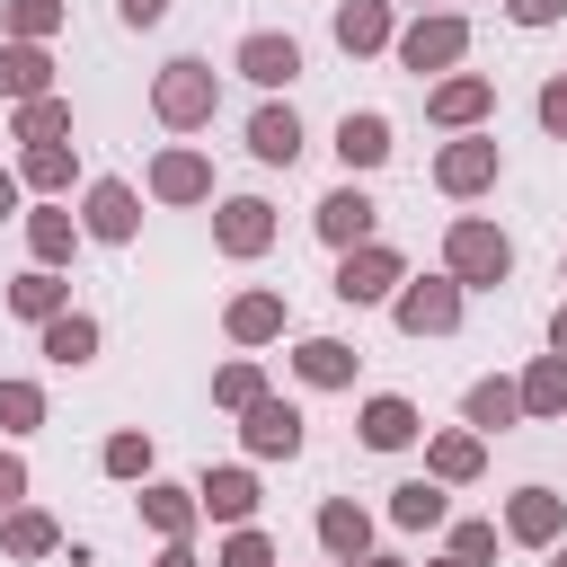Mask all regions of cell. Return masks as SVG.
<instances>
[{
	"instance_id": "6da1fadb",
	"label": "cell",
	"mask_w": 567,
	"mask_h": 567,
	"mask_svg": "<svg viewBox=\"0 0 567 567\" xmlns=\"http://www.w3.org/2000/svg\"><path fill=\"white\" fill-rule=\"evenodd\" d=\"M151 115H159L168 133H204V124L221 115V71L195 62V53L159 62V80H151Z\"/></svg>"
},
{
	"instance_id": "7a4b0ae2",
	"label": "cell",
	"mask_w": 567,
	"mask_h": 567,
	"mask_svg": "<svg viewBox=\"0 0 567 567\" xmlns=\"http://www.w3.org/2000/svg\"><path fill=\"white\" fill-rule=\"evenodd\" d=\"M443 275H452L461 292H496V284L514 275V239H505L487 213H461V221L443 230Z\"/></svg>"
},
{
	"instance_id": "3957f363",
	"label": "cell",
	"mask_w": 567,
	"mask_h": 567,
	"mask_svg": "<svg viewBox=\"0 0 567 567\" xmlns=\"http://www.w3.org/2000/svg\"><path fill=\"white\" fill-rule=\"evenodd\" d=\"M390 53H399V71L443 80V71H461V53H470V18H461V9H416V18L390 35Z\"/></svg>"
},
{
	"instance_id": "277c9868",
	"label": "cell",
	"mask_w": 567,
	"mask_h": 567,
	"mask_svg": "<svg viewBox=\"0 0 567 567\" xmlns=\"http://www.w3.org/2000/svg\"><path fill=\"white\" fill-rule=\"evenodd\" d=\"M399 284H408V257H399L390 239H363V248H337V284H328V292H337L346 310H372V301H390Z\"/></svg>"
},
{
	"instance_id": "5b68a950",
	"label": "cell",
	"mask_w": 567,
	"mask_h": 567,
	"mask_svg": "<svg viewBox=\"0 0 567 567\" xmlns=\"http://www.w3.org/2000/svg\"><path fill=\"white\" fill-rule=\"evenodd\" d=\"M505 177V151H496V133L478 124V133H452L443 151H434V186L452 195V204H470V195H487Z\"/></svg>"
},
{
	"instance_id": "8992f818",
	"label": "cell",
	"mask_w": 567,
	"mask_h": 567,
	"mask_svg": "<svg viewBox=\"0 0 567 567\" xmlns=\"http://www.w3.org/2000/svg\"><path fill=\"white\" fill-rule=\"evenodd\" d=\"M461 284L452 275H408L399 292H390V319H399V337H452L461 328Z\"/></svg>"
},
{
	"instance_id": "52a82bcc",
	"label": "cell",
	"mask_w": 567,
	"mask_h": 567,
	"mask_svg": "<svg viewBox=\"0 0 567 567\" xmlns=\"http://www.w3.org/2000/svg\"><path fill=\"white\" fill-rule=\"evenodd\" d=\"M487 115H496V80L487 71H443L425 89V124H443V133H478Z\"/></svg>"
},
{
	"instance_id": "ba28073f",
	"label": "cell",
	"mask_w": 567,
	"mask_h": 567,
	"mask_svg": "<svg viewBox=\"0 0 567 567\" xmlns=\"http://www.w3.org/2000/svg\"><path fill=\"white\" fill-rule=\"evenodd\" d=\"M239 443H248V461H292L301 443H310V425H301V408L292 399H257V408H239Z\"/></svg>"
},
{
	"instance_id": "9c48e42d",
	"label": "cell",
	"mask_w": 567,
	"mask_h": 567,
	"mask_svg": "<svg viewBox=\"0 0 567 567\" xmlns=\"http://www.w3.org/2000/svg\"><path fill=\"white\" fill-rule=\"evenodd\" d=\"M213 248L221 257H266L275 248V204L266 195H221L213 204Z\"/></svg>"
},
{
	"instance_id": "30bf717a",
	"label": "cell",
	"mask_w": 567,
	"mask_h": 567,
	"mask_svg": "<svg viewBox=\"0 0 567 567\" xmlns=\"http://www.w3.org/2000/svg\"><path fill=\"white\" fill-rule=\"evenodd\" d=\"M372 221H381V204H372L354 177H346V186H328V195L310 204V230H319L328 248H363V239H372Z\"/></svg>"
},
{
	"instance_id": "8fae6325",
	"label": "cell",
	"mask_w": 567,
	"mask_h": 567,
	"mask_svg": "<svg viewBox=\"0 0 567 567\" xmlns=\"http://www.w3.org/2000/svg\"><path fill=\"white\" fill-rule=\"evenodd\" d=\"M496 532H505L514 549H549V540L567 532V496H558V487H514V496H505V523H496Z\"/></svg>"
},
{
	"instance_id": "7c38bea8",
	"label": "cell",
	"mask_w": 567,
	"mask_h": 567,
	"mask_svg": "<svg viewBox=\"0 0 567 567\" xmlns=\"http://www.w3.org/2000/svg\"><path fill=\"white\" fill-rule=\"evenodd\" d=\"M230 71H239V80H257V89H292V80H301V44H292V35H275V27H248V35H239V53H230Z\"/></svg>"
},
{
	"instance_id": "4fadbf2b",
	"label": "cell",
	"mask_w": 567,
	"mask_h": 567,
	"mask_svg": "<svg viewBox=\"0 0 567 567\" xmlns=\"http://www.w3.org/2000/svg\"><path fill=\"white\" fill-rule=\"evenodd\" d=\"M151 204H213V159L195 142H168L151 159Z\"/></svg>"
},
{
	"instance_id": "5bb4252c",
	"label": "cell",
	"mask_w": 567,
	"mask_h": 567,
	"mask_svg": "<svg viewBox=\"0 0 567 567\" xmlns=\"http://www.w3.org/2000/svg\"><path fill=\"white\" fill-rule=\"evenodd\" d=\"M80 230H89V239H106V248H124V239L142 230V195H133L124 177H97V186L80 195Z\"/></svg>"
},
{
	"instance_id": "9a60e30c",
	"label": "cell",
	"mask_w": 567,
	"mask_h": 567,
	"mask_svg": "<svg viewBox=\"0 0 567 567\" xmlns=\"http://www.w3.org/2000/svg\"><path fill=\"white\" fill-rule=\"evenodd\" d=\"M195 505H204V523H257V470L248 461H221V470H204L195 478Z\"/></svg>"
},
{
	"instance_id": "2e32d148",
	"label": "cell",
	"mask_w": 567,
	"mask_h": 567,
	"mask_svg": "<svg viewBox=\"0 0 567 567\" xmlns=\"http://www.w3.org/2000/svg\"><path fill=\"white\" fill-rule=\"evenodd\" d=\"M390 151H399V142H390V115H381V106H346V115H337V159H346V177H372Z\"/></svg>"
},
{
	"instance_id": "e0dca14e",
	"label": "cell",
	"mask_w": 567,
	"mask_h": 567,
	"mask_svg": "<svg viewBox=\"0 0 567 567\" xmlns=\"http://www.w3.org/2000/svg\"><path fill=\"white\" fill-rule=\"evenodd\" d=\"M354 425H363V452H408V443L425 434V416H416V399H399V390H372Z\"/></svg>"
},
{
	"instance_id": "ac0fdd59",
	"label": "cell",
	"mask_w": 567,
	"mask_h": 567,
	"mask_svg": "<svg viewBox=\"0 0 567 567\" xmlns=\"http://www.w3.org/2000/svg\"><path fill=\"white\" fill-rule=\"evenodd\" d=\"M319 549H328V567H363L372 558V514L354 496H328L319 505Z\"/></svg>"
},
{
	"instance_id": "d6986e66",
	"label": "cell",
	"mask_w": 567,
	"mask_h": 567,
	"mask_svg": "<svg viewBox=\"0 0 567 567\" xmlns=\"http://www.w3.org/2000/svg\"><path fill=\"white\" fill-rule=\"evenodd\" d=\"M337 44L363 62V53H390V35H399V0H337Z\"/></svg>"
},
{
	"instance_id": "ffe728a7",
	"label": "cell",
	"mask_w": 567,
	"mask_h": 567,
	"mask_svg": "<svg viewBox=\"0 0 567 567\" xmlns=\"http://www.w3.org/2000/svg\"><path fill=\"white\" fill-rule=\"evenodd\" d=\"M80 239H89V230H80V213H71V204H35V213H27V257H35V266H53V275H62V266L80 257Z\"/></svg>"
},
{
	"instance_id": "44dd1931",
	"label": "cell",
	"mask_w": 567,
	"mask_h": 567,
	"mask_svg": "<svg viewBox=\"0 0 567 567\" xmlns=\"http://www.w3.org/2000/svg\"><path fill=\"white\" fill-rule=\"evenodd\" d=\"M478 470H487V434H470V425L425 434V478H434V487H470Z\"/></svg>"
},
{
	"instance_id": "7402d4cb",
	"label": "cell",
	"mask_w": 567,
	"mask_h": 567,
	"mask_svg": "<svg viewBox=\"0 0 567 567\" xmlns=\"http://www.w3.org/2000/svg\"><path fill=\"white\" fill-rule=\"evenodd\" d=\"M221 328H230V346H275V337L292 328V310H284V292L257 284V292H239V301L221 310Z\"/></svg>"
},
{
	"instance_id": "603a6c76",
	"label": "cell",
	"mask_w": 567,
	"mask_h": 567,
	"mask_svg": "<svg viewBox=\"0 0 567 567\" xmlns=\"http://www.w3.org/2000/svg\"><path fill=\"white\" fill-rule=\"evenodd\" d=\"M97 319L89 310H53L44 328H35V346H44V363H62V372H80V363H97Z\"/></svg>"
},
{
	"instance_id": "cb8c5ba5",
	"label": "cell",
	"mask_w": 567,
	"mask_h": 567,
	"mask_svg": "<svg viewBox=\"0 0 567 567\" xmlns=\"http://www.w3.org/2000/svg\"><path fill=\"white\" fill-rule=\"evenodd\" d=\"M354 346L346 337H301L292 346V372H301V390H354Z\"/></svg>"
},
{
	"instance_id": "d4e9b609",
	"label": "cell",
	"mask_w": 567,
	"mask_h": 567,
	"mask_svg": "<svg viewBox=\"0 0 567 567\" xmlns=\"http://www.w3.org/2000/svg\"><path fill=\"white\" fill-rule=\"evenodd\" d=\"M461 425H470V434H505V425H523V390H514L505 372L470 381V390H461Z\"/></svg>"
},
{
	"instance_id": "484cf974",
	"label": "cell",
	"mask_w": 567,
	"mask_h": 567,
	"mask_svg": "<svg viewBox=\"0 0 567 567\" xmlns=\"http://www.w3.org/2000/svg\"><path fill=\"white\" fill-rule=\"evenodd\" d=\"M142 523H151L159 540H195V523H204V505H195V487H168V478H142Z\"/></svg>"
},
{
	"instance_id": "4316f807",
	"label": "cell",
	"mask_w": 567,
	"mask_h": 567,
	"mask_svg": "<svg viewBox=\"0 0 567 567\" xmlns=\"http://www.w3.org/2000/svg\"><path fill=\"white\" fill-rule=\"evenodd\" d=\"M0 549H9L18 567H35V558L62 549V523H53L44 505H9V514H0Z\"/></svg>"
},
{
	"instance_id": "83f0119b",
	"label": "cell",
	"mask_w": 567,
	"mask_h": 567,
	"mask_svg": "<svg viewBox=\"0 0 567 567\" xmlns=\"http://www.w3.org/2000/svg\"><path fill=\"white\" fill-rule=\"evenodd\" d=\"M44 89H53V53H44V44L0 35V97H9V106H27V97H44Z\"/></svg>"
},
{
	"instance_id": "f1b7e54d",
	"label": "cell",
	"mask_w": 567,
	"mask_h": 567,
	"mask_svg": "<svg viewBox=\"0 0 567 567\" xmlns=\"http://www.w3.org/2000/svg\"><path fill=\"white\" fill-rule=\"evenodd\" d=\"M248 151H257L266 168H292V159H301V115H292V106H257V115H248Z\"/></svg>"
},
{
	"instance_id": "f546056e",
	"label": "cell",
	"mask_w": 567,
	"mask_h": 567,
	"mask_svg": "<svg viewBox=\"0 0 567 567\" xmlns=\"http://www.w3.org/2000/svg\"><path fill=\"white\" fill-rule=\"evenodd\" d=\"M390 523H399V532H434V523H452V487H434V478H399V487H390Z\"/></svg>"
},
{
	"instance_id": "4dcf8cb0",
	"label": "cell",
	"mask_w": 567,
	"mask_h": 567,
	"mask_svg": "<svg viewBox=\"0 0 567 567\" xmlns=\"http://www.w3.org/2000/svg\"><path fill=\"white\" fill-rule=\"evenodd\" d=\"M71 177H80L71 142H27V151H18V186H35V195H71Z\"/></svg>"
},
{
	"instance_id": "1f68e13d",
	"label": "cell",
	"mask_w": 567,
	"mask_h": 567,
	"mask_svg": "<svg viewBox=\"0 0 567 567\" xmlns=\"http://www.w3.org/2000/svg\"><path fill=\"white\" fill-rule=\"evenodd\" d=\"M9 310H18V319H27V328H44V319H53V310H71V284H62V275H53V266H27V275H18V284H9Z\"/></svg>"
},
{
	"instance_id": "d6a6232c",
	"label": "cell",
	"mask_w": 567,
	"mask_h": 567,
	"mask_svg": "<svg viewBox=\"0 0 567 567\" xmlns=\"http://www.w3.org/2000/svg\"><path fill=\"white\" fill-rule=\"evenodd\" d=\"M514 390H523V416H567V354H540Z\"/></svg>"
},
{
	"instance_id": "836d02e7",
	"label": "cell",
	"mask_w": 567,
	"mask_h": 567,
	"mask_svg": "<svg viewBox=\"0 0 567 567\" xmlns=\"http://www.w3.org/2000/svg\"><path fill=\"white\" fill-rule=\"evenodd\" d=\"M9 133H18V142H71V97H53V89L27 97V106L9 115Z\"/></svg>"
},
{
	"instance_id": "e575fe53",
	"label": "cell",
	"mask_w": 567,
	"mask_h": 567,
	"mask_svg": "<svg viewBox=\"0 0 567 567\" xmlns=\"http://www.w3.org/2000/svg\"><path fill=\"white\" fill-rule=\"evenodd\" d=\"M505 549V532H496V514H461L452 532H443V558H461V567H487Z\"/></svg>"
},
{
	"instance_id": "d590c367",
	"label": "cell",
	"mask_w": 567,
	"mask_h": 567,
	"mask_svg": "<svg viewBox=\"0 0 567 567\" xmlns=\"http://www.w3.org/2000/svg\"><path fill=\"white\" fill-rule=\"evenodd\" d=\"M257 399H266V363H248V354H239V363H221V372H213V408H230V416H239V408H257Z\"/></svg>"
},
{
	"instance_id": "8d00e7d4",
	"label": "cell",
	"mask_w": 567,
	"mask_h": 567,
	"mask_svg": "<svg viewBox=\"0 0 567 567\" xmlns=\"http://www.w3.org/2000/svg\"><path fill=\"white\" fill-rule=\"evenodd\" d=\"M62 27V0H0V35H18V44H44Z\"/></svg>"
},
{
	"instance_id": "74e56055",
	"label": "cell",
	"mask_w": 567,
	"mask_h": 567,
	"mask_svg": "<svg viewBox=\"0 0 567 567\" xmlns=\"http://www.w3.org/2000/svg\"><path fill=\"white\" fill-rule=\"evenodd\" d=\"M97 470H106V478H151V434H133V425H124V434H106Z\"/></svg>"
},
{
	"instance_id": "f35d334b",
	"label": "cell",
	"mask_w": 567,
	"mask_h": 567,
	"mask_svg": "<svg viewBox=\"0 0 567 567\" xmlns=\"http://www.w3.org/2000/svg\"><path fill=\"white\" fill-rule=\"evenodd\" d=\"M44 425V390L35 381H0V434H35Z\"/></svg>"
},
{
	"instance_id": "ab89813d",
	"label": "cell",
	"mask_w": 567,
	"mask_h": 567,
	"mask_svg": "<svg viewBox=\"0 0 567 567\" xmlns=\"http://www.w3.org/2000/svg\"><path fill=\"white\" fill-rule=\"evenodd\" d=\"M213 567H275V540L257 523H230V540L213 549Z\"/></svg>"
},
{
	"instance_id": "60d3db41",
	"label": "cell",
	"mask_w": 567,
	"mask_h": 567,
	"mask_svg": "<svg viewBox=\"0 0 567 567\" xmlns=\"http://www.w3.org/2000/svg\"><path fill=\"white\" fill-rule=\"evenodd\" d=\"M532 115H540V133H549V142H567V71H558V80H540Z\"/></svg>"
},
{
	"instance_id": "b9f144b4",
	"label": "cell",
	"mask_w": 567,
	"mask_h": 567,
	"mask_svg": "<svg viewBox=\"0 0 567 567\" xmlns=\"http://www.w3.org/2000/svg\"><path fill=\"white\" fill-rule=\"evenodd\" d=\"M505 18H514V27H558L567 0H505Z\"/></svg>"
},
{
	"instance_id": "7bdbcfd3",
	"label": "cell",
	"mask_w": 567,
	"mask_h": 567,
	"mask_svg": "<svg viewBox=\"0 0 567 567\" xmlns=\"http://www.w3.org/2000/svg\"><path fill=\"white\" fill-rule=\"evenodd\" d=\"M9 505H27V461H18V452H0V514H9Z\"/></svg>"
},
{
	"instance_id": "ee69618b",
	"label": "cell",
	"mask_w": 567,
	"mask_h": 567,
	"mask_svg": "<svg viewBox=\"0 0 567 567\" xmlns=\"http://www.w3.org/2000/svg\"><path fill=\"white\" fill-rule=\"evenodd\" d=\"M115 18H124V27H159V18H168V0H115Z\"/></svg>"
},
{
	"instance_id": "f6af8a7d",
	"label": "cell",
	"mask_w": 567,
	"mask_h": 567,
	"mask_svg": "<svg viewBox=\"0 0 567 567\" xmlns=\"http://www.w3.org/2000/svg\"><path fill=\"white\" fill-rule=\"evenodd\" d=\"M151 567H204V558H195V540H159V558H151Z\"/></svg>"
},
{
	"instance_id": "bcb514c9",
	"label": "cell",
	"mask_w": 567,
	"mask_h": 567,
	"mask_svg": "<svg viewBox=\"0 0 567 567\" xmlns=\"http://www.w3.org/2000/svg\"><path fill=\"white\" fill-rule=\"evenodd\" d=\"M18 195H27V186H18V168H0V221L18 213Z\"/></svg>"
},
{
	"instance_id": "7dc6e473",
	"label": "cell",
	"mask_w": 567,
	"mask_h": 567,
	"mask_svg": "<svg viewBox=\"0 0 567 567\" xmlns=\"http://www.w3.org/2000/svg\"><path fill=\"white\" fill-rule=\"evenodd\" d=\"M549 354H567V301H558V319H549Z\"/></svg>"
},
{
	"instance_id": "c3c4849f",
	"label": "cell",
	"mask_w": 567,
	"mask_h": 567,
	"mask_svg": "<svg viewBox=\"0 0 567 567\" xmlns=\"http://www.w3.org/2000/svg\"><path fill=\"white\" fill-rule=\"evenodd\" d=\"M363 567H408V558H390V549H372V558H363Z\"/></svg>"
},
{
	"instance_id": "681fc988",
	"label": "cell",
	"mask_w": 567,
	"mask_h": 567,
	"mask_svg": "<svg viewBox=\"0 0 567 567\" xmlns=\"http://www.w3.org/2000/svg\"><path fill=\"white\" fill-rule=\"evenodd\" d=\"M549 567H567V532H558V540H549Z\"/></svg>"
},
{
	"instance_id": "f907efd6",
	"label": "cell",
	"mask_w": 567,
	"mask_h": 567,
	"mask_svg": "<svg viewBox=\"0 0 567 567\" xmlns=\"http://www.w3.org/2000/svg\"><path fill=\"white\" fill-rule=\"evenodd\" d=\"M425 567H461V558H425Z\"/></svg>"
},
{
	"instance_id": "816d5d0a",
	"label": "cell",
	"mask_w": 567,
	"mask_h": 567,
	"mask_svg": "<svg viewBox=\"0 0 567 567\" xmlns=\"http://www.w3.org/2000/svg\"><path fill=\"white\" fill-rule=\"evenodd\" d=\"M408 9H443V0H408Z\"/></svg>"
},
{
	"instance_id": "f5cc1de1",
	"label": "cell",
	"mask_w": 567,
	"mask_h": 567,
	"mask_svg": "<svg viewBox=\"0 0 567 567\" xmlns=\"http://www.w3.org/2000/svg\"><path fill=\"white\" fill-rule=\"evenodd\" d=\"M558 284H567V257H558Z\"/></svg>"
}]
</instances>
